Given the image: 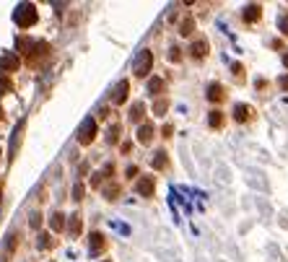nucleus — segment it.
<instances>
[{
  "label": "nucleus",
  "instance_id": "f257e3e1",
  "mask_svg": "<svg viewBox=\"0 0 288 262\" xmlns=\"http://www.w3.org/2000/svg\"><path fill=\"white\" fill-rule=\"evenodd\" d=\"M39 21V11H37V5L34 3H21V5H16V11H13V24L19 26V29H31L34 24Z\"/></svg>",
  "mask_w": 288,
  "mask_h": 262
},
{
  "label": "nucleus",
  "instance_id": "f03ea898",
  "mask_svg": "<svg viewBox=\"0 0 288 262\" xmlns=\"http://www.w3.org/2000/svg\"><path fill=\"white\" fill-rule=\"evenodd\" d=\"M96 135H99V125H96V117H86V120L80 122V128H78V135H76V140L80 143V146H91V143L96 140Z\"/></svg>",
  "mask_w": 288,
  "mask_h": 262
},
{
  "label": "nucleus",
  "instance_id": "7ed1b4c3",
  "mask_svg": "<svg viewBox=\"0 0 288 262\" xmlns=\"http://www.w3.org/2000/svg\"><path fill=\"white\" fill-rule=\"evenodd\" d=\"M151 70H154V52L151 50H140L138 57L132 62V76L135 78H146Z\"/></svg>",
  "mask_w": 288,
  "mask_h": 262
},
{
  "label": "nucleus",
  "instance_id": "20e7f679",
  "mask_svg": "<svg viewBox=\"0 0 288 262\" xmlns=\"http://www.w3.org/2000/svg\"><path fill=\"white\" fill-rule=\"evenodd\" d=\"M135 192H138L140 197H154L156 195V177L154 174L138 177V182H135Z\"/></svg>",
  "mask_w": 288,
  "mask_h": 262
},
{
  "label": "nucleus",
  "instance_id": "39448f33",
  "mask_svg": "<svg viewBox=\"0 0 288 262\" xmlns=\"http://www.w3.org/2000/svg\"><path fill=\"white\" fill-rule=\"evenodd\" d=\"M19 68H21V55H19V52H8V55L0 57V73L11 76V73H16Z\"/></svg>",
  "mask_w": 288,
  "mask_h": 262
},
{
  "label": "nucleus",
  "instance_id": "423d86ee",
  "mask_svg": "<svg viewBox=\"0 0 288 262\" xmlns=\"http://www.w3.org/2000/svg\"><path fill=\"white\" fill-rule=\"evenodd\" d=\"M102 252H106V236L102 231H91V236H88V255L99 257Z\"/></svg>",
  "mask_w": 288,
  "mask_h": 262
},
{
  "label": "nucleus",
  "instance_id": "0eeeda50",
  "mask_svg": "<svg viewBox=\"0 0 288 262\" xmlns=\"http://www.w3.org/2000/svg\"><path fill=\"white\" fill-rule=\"evenodd\" d=\"M208 52H210V44H208V39H205V37H197V39L190 44V57H192L195 62L205 60V57H208Z\"/></svg>",
  "mask_w": 288,
  "mask_h": 262
},
{
  "label": "nucleus",
  "instance_id": "6e6552de",
  "mask_svg": "<svg viewBox=\"0 0 288 262\" xmlns=\"http://www.w3.org/2000/svg\"><path fill=\"white\" fill-rule=\"evenodd\" d=\"M128 96H130V80L122 78L120 83L112 88V104H114V106H122L125 102H128Z\"/></svg>",
  "mask_w": 288,
  "mask_h": 262
},
{
  "label": "nucleus",
  "instance_id": "1a4fd4ad",
  "mask_svg": "<svg viewBox=\"0 0 288 262\" xmlns=\"http://www.w3.org/2000/svg\"><path fill=\"white\" fill-rule=\"evenodd\" d=\"M252 120H255V106L252 104L241 102V104L234 106V122L236 125H244V122H252Z\"/></svg>",
  "mask_w": 288,
  "mask_h": 262
},
{
  "label": "nucleus",
  "instance_id": "9d476101",
  "mask_svg": "<svg viewBox=\"0 0 288 262\" xmlns=\"http://www.w3.org/2000/svg\"><path fill=\"white\" fill-rule=\"evenodd\" d=\"M154 138H156V128L151 122H143V125H138V132H135V140L140 143V146H151L154 143Z\"/></svg>",
  "mask_w": 288,
  "mask_h": 262
},
{
  "label": "nucleus",
  "instance_id": "9b49d317",
  "mask_svg": "<svg viewBox=\"0 0 288 262\" xmlns=\"http://www.w3.org/2000/svg\"><path fill=\"white\" fill-rule=\"evenodd\" d=\"M68 236L70 239H78L80 236V231H83V218H80V213H70L68 215Z\"/></svg>",
  "mask_w": 288,
  "mask_h": 262
},
{
  "label": "nucleus",
  "instance_id": "f8f14e48",
  "mask_svg": "<svg viewBox=\"0 0 288 262\" xmlns=\"http://www.w3.org/2000/svg\"><path fill=\"white\" fill-rule=\"evenodd\" d=\"M24 128H26V120H21L19 125H16V130H13V135H11V148H8V158H13L16 151H19L21 138H24Z\"/></svg>",
  "mask_w": 288,
  "mask_h": 262
},
{
  "label": "nucleus",
  "instance_id": "ddd939ff",
  "mask_svg": "<svg viewBox=\"0 0 288 262\" xmlns=\"http://www.w3.org/2000/svg\"><path fill=\"white\" fill-rule=\"evenodd\" d=\"M50 229H52V234H60V231H65L68 229V218H65V213L62 210H55L50 215Z\"/></svg>",
  "mask_w": 288,
  "mask_h": 262
},
{
  "label": "nucleus",
  "instance_id": "4468645a",
  "mask_svg": "<svg viewBox=\"0 0 288 262\" xmlns=\"http://www.w3.org/2000/svg\"><path fill=\"white\" fill-rule=\"evenodd\" d=\"M241 19H244L247 24H257L260 19H262V5H257V3H252L244 8V13H241Z\"/></svg>",
  "mask_w": 288,
  "mask_h": 262
},
{
  "label": "nucleus",
  "instance_id": "2eb2a0df",
  "mask_svg": "<svg viewBox=\"0 0 288 262\" xmlns=\"http://www.w3.org/2000/svg\"><path fill=\"white\" fill-rule=\"evenodd\" d=\"M164 91H166V80H164V78H161V76L148 78V94H151V96H156V99H158Z\"/></svg>",
  "mask_w": 288,
  "mask_h": 262
},
{
  "label": "nucleus",
  "instance_id": "dca6fc26",
  "mask_svg": "<svg viewBox=\"0 0 288 262\" xmlns=\"http://www.w3.org/2000/svg\"><path fill=\"white\" fill-rule=\"evenodd\" d=\"M205 96H208V102L221 104L223 99H226V91H223V86H221V83H210V86H208V91H205Z\"/></svg>",
  "mask_w": 288,
  "mask_h": 262
},
{
  "label": "nucleus",
  "instance_id": "f3484780",
  "mask_svg": "<svg viewBox=\"0 0 288 262\" xmlns=\"http://www.w3.org/2000/svg\"><path fill=\"white\" fill-rule=\"evenodd\" d=\"M130 122H135V125L146 122V104H143V102H135L130 106Z\"/></svg>",
  "mask_w": 288,
  "mask_h": 262
},
{
  "label": "nucleus",
  "instance_id": "a211bd4d",
  "mask_svg": "<svg viewBox=\"0 0 288 262\" xmlns=\"http://www.w3.org/2000/svg\"><path fill=\"white\" fill-rule=\"evenodd\" d=\"M151 166H154L156 171H166L169 169V153L166 151H156L154 158H151Z\"/></svg>",
  "mask_w": 288,
  "mask_h": 262
},
{
  "label": "nucleus",
  "instance_id": "6ab92c4d",
  "mask_svg": "<svg viewBox=\"0 0 288 262\" xmlns=\"http://www.w3.org/2000/svg\"><path fill=\"white\" fill-rule=\"evenodd\" d=\"M223 122H226V112L213 109V112L208 114V125H210L213 130H221V128H223Z\"/></svg>",
  "mask_w": 288,
  "mask_h": 262
},
{
  "label": "nucleus",
  "instance_id": "aec40b11",
  "mask_svg": "<svg viewBox=\"0 0 288 262\" xmlns=\"http://www.w3.org/2000/svg\"><path fill=\"white\" fill-rule=\"evenodd\" d=\"M55 244H57V239H55V236H50V234H39V239H37V247H39L42 252L55 249Z\"/></svg>",
  "mask_w": 288,
  "mask_h": 262
},
{
  "label": "nucleus",
  "instance_id": "412c9836",
  "mask_svg": "<svg viewBox=\"0 0 288 262\" xmlns=\"http://www.w3.org/2000/svg\"><path fill=\"white\" fill-rule=\"evenodd\" d=\"M192 31H195V21H192V16H187V19L179 21V37H192Z\"/></svg>",
  "mask_w": 288,
  "mask_h": 262
},
{
  "label": "nucleus",
  "instance_id": "4be33fe9",
  "mask_svg": "<svg viewBox=\"0 0 288 262\" xmlns=\"http://www.w3.org/2000/svg\"><path fill=\"white\" fill-rule=\"evenodd\" d=\"M120 132H122V128L120 125H109V130H106V143H109V146H120Z\"/></svg>",
  "mask_w": 288,
  "mask_h": 262
},
{
  "label": "nucleus",
  "instance_id": "5701e85b",
  "mask_svg": "<svg viewBox=\"0 0 288 262\" xmlns=\"http://www.w3.org/2000/svg\"><path fill=\"white\" fill-rule=\"evenodd\" d=\"M166 112H169V99L166 96H158L156 102H154V114L156 117H164Z\"/></svg>",
  "mask_w": 288,
  "mask_h": 262
},
{
  "label": "nucleus",
  "instance_id": "b1692460",
  "mask_svg": "<svg viewBox=\"0 0 288 262\" xmlns=\"http://www.w3.org/2000/svg\"><path fill=\"white\" fill-rule=\"evenodd\" d=\"M120 192H122V187L120 184H109V187H102V195L106 197V200H117V197H120Z\"/></svg>",
  "mask_w": 288,
  "mask_h": 262
},
{
  "label": "nucleus",
  "instance_id": "393cba45",
  "mask_svg": "<svg viewBox=\"0 0 288 262\" xmlns=\"http://www.w3.org/2000/svg\"><path fill=\"white\" fill-rule=\"evenodd\" d=\"M11 91H13V80H11V76L0 73V96H8Z\"/></svg>",
  "mask_w": 288,
  "mask_h": 262
},
{
  "label": "nucleus",
  "instance_id": "a878e982",
  "mask_svg": "<svg viewBox=\"0 0 288 262\" xmlns=\"http://www.w3.org/2000/svg\"><path fill=\"white\" fill-rule=\"evenodd\" d=\"M83 197H86V184H83V182H76V184H73V200L80 203Z\"/></svg>",
  "mask_w": 288,
  "mask_h": 262
},
{
  "label": "nucleus",
  "instance_id": "bb28decb",
  "mask_svg": "<svg viewBox=\"0 0 288 262\" xmlns=\"http://www.w3.org/2000/svg\"><path fill=\"white\" fill-rule=\"evenodd\" d=\"M231 70H234V78H236L239 83H241V80H244V65H241V62H234Z\"/></svg>",
  "mask_w": 288,
  "mask_h": 262
},
{
  "label": "nucleus",
  "instance_id": "cd10ccee",
  "mask_svg": "<svg viewBox=\"0 0 288 262\" xmlns=\"http://www.w3.org/2000/svg\"><path fill=\"white\" fill-rule=\"evenodd\" d=\"M278 29H281L283 37H288V13H283L281 19H278Z\"/></svg>",
  "mask_w": 288,
  "mask_h": 262
},
{
  "label": "nucleus",
  "instance_id": "c85d7f7f",
  "mask_svg": "<svg viewBox=\"0 0 288 262\" xmlns=\"http://www.w3.org/2000/svg\"><path fill=\"white\" fill-rule=\"evenodd\" d=\"M255 88H257V94H267L270 91V83H265V78H257L255 80Z\"/></svg>",
  "mask_w": 288,
  "mask_h": 262
},
{
  "label": "nucleus",
  "instance_id": "c756f323",
  "mask_svg": "<svg viewBox=\"0 0 288 262\" xmlns=\"http://www.w3.org/2000/svg\"><path fill=\"white\" fill-rule=\"evenodd\" d=\"M138 174H140L138 166H128V169H125V179H135V182H138Z\"/></svg>",
  "mask_w": 288,
  "mask_h": 262
},
{
  "label": "nucleus",
  "instance_id": "7c9ffc66",
  "mask_svg": "<svg viewBox=\"0 0 288 262\" xmlns=\"http://www.w3.org/2000/svg\"><path fill=\"white\" fill-rule=\"evenodd\" d=\"M114 171H117V166H114V164H104L102 177H104V179H112V177H114Z\"/></svg>",
  "mask_w": 288,
  "mask_h": 262
},
{
  "label": "nucleus",
  "instance_id": "2f4dec72",
  "mask_svg": "<svg viewBox=\"0 0 288 262\" xmlns=\"http://www.w3.org/2000/svg\"><path fill=\"white\" fill-rule=\"evenodd\" d=\"M29 226H31L34 231H37L39 226H42V213H31V218H29Z\"/></svg>",
  "mask_w": 288,
  "mask_h": 262
},
{
  "label": "nucleus",
  "instance_id": "473e14b6",
  "mask_svg": "<svg viewBox=\"0 0 288 262\" xmlns=\"http://www.w3.org/2000/svg\"><path fill=\"white\" fill-rule=\"evenodd\" d=\"M174 135V125H164V128H161V138L164 140H169Z\"/></svg>",
  "mask_w": 288,
  "mask_h": 262
},
{
  "label": "nucleus",
  "instance_id": "72a5a7b5",
  "mask_svg": "<svg viewBox=\"0 0 288 262\" xmlns=\"http://www.w3.org/2000/svg\"><path fill=\"white\" fill-rule=\"evenodd\" d=\"M120 151H122V156H130V151H132V143H130V140H122V143H120Z\"/></svg>",
  "mask_w": 288,
  "mask_h": 262
},
{
  "label": "nucleus",
  "instance_id": "f704fd0d",
  "mask_svg": "<svg viewBox=\"0 0 288 262\" xmlns=\"http://www.w3.org/2000/svg\"><path fill=\"white\" fill-rule=\"evenodd\" d=\"M169 60H174V62H179V60H182V52H179V47H177V44L172 47V52H169Z\"/></svg>",
  "mask_w": 288,
  "mask_h": 262
},
{
  "label": "nucleus",
  "instance_id": "c9c22d12",
  "mask_svg": "<svg viewBox=\"0 0 288 262\" xmlns=\"http://www.w3.org/2000/svg\"><path fill=\"white\" fill-rule=\"evenodd\" d=\"M102 182H104V177H102V171H96V174H94V179H91V187H102Z\"/></svg>",
  "mask_w": 288,
  "mask_h": 262
},
{
  "label": "nucleus",
  "instance_id": "e433bc0d",
  "mask_svg": "<svg viewBox=\"0 0 288 262\" xmlns=\"http://www.w3.org/2000/svg\"><path fill=\"white\" fill-rule=\"evenodd\" d=\"M278 86H281V91H288V76H281V78H278Z\"/></svg>",
  "mask_w": 288,
  "mask_h": 262
},
{
  "label": "nucleus",
  "instance_id": "4c0bfd02",
  "mask_svg": "<svg viewBox=\"0 0 288 262\" xmlns=\"http://www.w3.org/2000/svg\"><path fill=\"white\" fill-rule=\"evenodd\" d=\"M99 117H102V120H106V117H109V106H102V109H99Z\"/></svg>",
  "mask_w": 288,
  "mask_h": 262
},
{
  "label": "nucleus",
  "instance_id": "58836bf2",
  "mask_svg": "<svg viewBox=\"0 0 288 262\" xmlns=\"http://www.w3.org/2000/svg\"><path fill=\"white\" fill-rule=\"evenodd\" d=\"M283 65L288 68V52H286V55H283Z\"/></svg>",
  "mask_w": 288,
  "mask_h": 262
},
{
  "label": "nucleus",
  "instance_id": "ea45409f",
  "mask_svg": "<svg viewBox=\"0 0 288 262\" xmlns=\"http://www.w3.org/2000/svg\"><path fill=\"white\" fill-rule=\"evenodd\" d=\"M0 197H3V182H0Z\"/></svg>",
  "mask_w": 288,
  "mask_h": 262
},
{
  "label": "nucleus",
  "instance_id": "a19ab883",
  "mask_svg": "<svg viewBox=\"0 0 288 262\" xmlns=\"http://www.w3.org/2000/svg\"><path fill=\"white\" fill-rule=\"evenodd\" d=\"M0 120H3V106H0Z\"/></svg>",
  "mask_w": 288,
  "mask_h": 262
},
{
  "label": "nucleus",
  "instance_id": "79ce46f5",
  "mask_svg": "<svg viewBox=\"0 0 288 262\" xmlns=\"http://www.w3.org/2000/svg\"><path fill=\"white\" fill-rule=\"evenodd\" d=\"M102 262H112V260H102Z\"/></svg>",
  "mask_w": 288,
  "mask_h": 262
},
{
  "label": "nucleus",
  "instance_id": "37998d69",
  "mask_svg": "<svg viewBox=\"0 0 288 262\" xmlns=\"http://www.w3.org/2000/svg\"><path fill=\"white\" fill-rule=\"evenodd\" d=\"M0 156H3V148H0Z\"/></svg>",
  "mask_w": 288,
  "mask_h": 262
},
{
  "label": "nucleus",
  "instance_id": "c03bdc74",
  "mask_svg": "<svg viewBox=\"0 0 288 262\" xmlns=\"http://www.w3.org/2000/svg\"><path fill=\"white\" fill-rule=\"evenodd\" d=\"M50 262H55V260H50Z\"/></svg>",
  "mask_w": 288,
  "mask_h": 262
}]
</instances>
